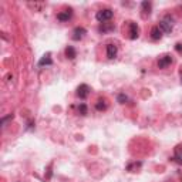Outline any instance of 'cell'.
I'll return each mask as SVG.
<instances>
[{
	"label": "cell",
	"instance_id": "obj_14",
	"mask_svg": "<svg viewBox=\"0 0 182 182\" xmlns=\"http://www.w3.org/2000/svg\"><path fill=\"white\" fill-rule=\"evenodd\" d=\"M66 56H67L68 58H74V57H75V50H74V47L68 46V47L66 48Z\"/></svg>",
	"mask_w": 182,
	"mask_h": 182
},
{
	"label": "cell",
	"instance_id": "obj_5",
	"mask_svg": "<svg viewBox=\"0 0 182 182\" xmlns=\"http://www.w3.org/2000/svg\"><path fill=\"white\" fill-rule=\"evenodd\" d=\"M171 63H172V57L166 54V56H162V57L159 58L158 66H159V68H166L168 66H171Z\"/></svg>",
	"mask_w": 182,
	"mask_h": 182
},
{
	"label": "cell",
	"instance_id": "obj_3",
	"mask_svg": "<svg viewBox=\"0 0 182 182\" xmlns=\"http://www.w3.org/2000/svg\"><path fill=\"white\" fill-rule=\"evenodd\" d=\"M128 27H130V39H131V40H135V39H138V36H139V29H138V26H137V23H134V21H130V23H128Z\"/></svg>",
	"mask_w": 182,
	"mask_h": 182
},
{
	"label": "cell",
	"instance_id": "obj_10",
	"mask_svg": "<svg viewBox=\"0 0 182 182\" xmlns=\"http://www.w3.org/2000/svg\"><path fill=\"white\" fill-rule=\"evenodd\" d=\"M71 17V10H66V11H61V13H58L57 14V19L60 21H66V20H68Z\"/></svg>",
	"mask_w": 182,
	"mask_h": 182
},
{
	"label": "cell",
	"instance_id": "obj_19",
	"mask_svg": "<svg viewBox=\"0 0 182 182\" xmlns=\"http://www.w3.org/2000/svg\"><path fill=\"white\" fill-rule=\"evenodd\" d=\"M118 101H120V102H125V101H127V97H125L124 94H120V95H118Z\"/></svg>",
	"mask_w": 182,
	"mask_h": 182
},
{
	"label": "cell",
	"instance_id": "obj_6",
	"mask_svg": "<svg viewBox=\"0 0 182 182\" xmlns=\"http://www.w3.org/2000/svg\"><path fill=\"white\" fill-rule=\"evenodd\" d=\"M151 9H152V4L149 2H142L141 3V10H142V17H147L151 14Z\"/></svg>",
	"mask_w": 182,
	"mask_h": 182
},
{
	"label": "cell",
	"instance_id": "obj_13",
	"mask_svg": "<svg viewBox=\"0 0 182 182\" xmlns=\"http://www.w3.org/2000/svg\"><path fill=\"white\" fill-rule=\"evenodd\" d=\"M175 159L178 164L182 165V147H176L175 148Z\"/></svg>",
	"mask_w": 182,
	"mask_h": 182
},
{
	"label": "cell",
	"instance_id": "obj_16",
	"mask_svg": "<svg viewBox=\"0 0 182 182\" xmlns=\"http://www.w3.org/2000/svg\"><path fill=\"white\" fill-rule=\"evenodd\" d=\"M95 108H97V110H100V111H101V110H105V104L102 101H98L97 105H95Z\"/></svg>",
	"mask_w": 182,
	"mask_h": 182
},
{
	"label": "cell",
	"instance_id": "obj_17",
	"mask_svg": "<svg viewBox=\"0 0 182 182\" xmlns=\"http://www.w3.org/2000/svg\"><path fill=\"white\" fill-rule=\"evenodd\" d=\"M9 120H13V114H10V115H7V117H4L3 120H2V125H4L7 121H9Z\"/></svg>",
	"mask_w": 182,
	"mask_h": 182
},
{
	"label": "cell",
	"instance_id": "obj_4",
	"mask_svg": "<svg viewBox=\"0 0 182 182\" xmlns=\"http://www.w3.org/2000/svg\"><path fill=\"white\" fill-rule=\"evenodd\" d=\"M88 93H90V87H88L87 84H81L80 87L77 88V95L80 98H87V95H88Z\"/></svg>",
	"mask_w": 182,
	"mask_h": 182
},
{
	"label": "cell",
	"instance_id": "obj_1",
	"mask_svg": "<svg viewBox=\"0 0 182 182\" xmlns=\"http://www.w3.org/2000/svg\"><path fill=\"white\" fill-rule=\"evenodd\" d=\"M159 29L165 33H171L172 29H174V19L171 16H165L159 21Z\"/></svg>",
	"mask_w": 182,
	"mask_h": 182
},
{
	"label": "cell",
	"instance_id": "obj_8",
	"mask_svg": "<svg viewBox=\"0 0 182 182\" xmlns=\"http://www.w3.org/2000/svg\"><path fill=\"white\" fill-rule=\"evenodd\" d=\"M117 56V46L115 44H108L107 46V57L114 58Z\"/></svg>",
	"mask_w": 182,
	"mask_h": 182
},
{
	"label": "cell",
	"instance_id": "obj_15",
	"mask_svg": "<svg viewBox=\"0 0 182 182\" xmlns=\"http://www.w3.org/2000/svg\"><path fill=\"white\" fill-rule=\"evenodd\" d=\"M141 166V162H134V164H131V165H128V171L130 172H135L137 169Z\"/></svg>",
	"mask_w": 182,
	"mask_h": 182
},
{
	"label": "cell",
	"instance_id": "obj_7",
	"mask_svg": "<svg viewBox=\"0 0 182 182\" xmlns=\"http://www.w3.org/2000/svg\"><path fill=\"white\" fill-rule=\"evenodd\" d=\"M87 33L85 31V29H83V27H75L74 31H73V40H81V39L84 37V34Z\"/></svg>",
	"mask_w": 182,
	"mask_h": 182
},
{
	"label": "cell",
	"instance_id": "obj_18",
	"mask_svg": "<svg viewBox=\"0 0 182 182\" xmlns=\"http://www.w3.org/2000/svg\"><path fill=\"white\" fill-rule=\"evenodd\" d=\"M80 112H81L83 115L87 114V107H85L84 104H81V105H80Z\"/></svg>",
	"mask_w": 182,
	"mask_h": 182
},
{
	"label": "cell",
	"instance_id": "obj_12",
	"mask_svg": "<svg viewBox=\"0 0 182 182\" xmlns=\"http://www.w3.org/2000/svg\"><path fill=\"white\" fill-rule=\"evenodd\" d=\"M51 64H53V60L50 58V54L44 56V57L39 61V66H51Z\"/></svg>",
	"mask_w": 182,
	"mask_h": 182
},
{
	"label": "cell",
	"instance_id": "obj_11",
	"mask_svg": "<svg viewBox=\"0 0 182 182\" xmlns=\"http://www.w3.org/2000/svg\"><path fill=\"white\" fill-rule=\"evenodd\" d=\"M161 29H159V27H154V29H152L151 30V39L152 40H159V39H161Z\"/></svg>",
	"mask_w": 182,
	"mask_h": 182
},
{
	"label": "cell",
	"instance_id": "obj_2",
	"mask_svg": "<svg viewBox=\"0 0 182 182\" xmlns=\"http://www.w3.org/2000/svg\"><path fill=\"white\" fill-rule=\"evenodd\" d=\"M112 10H110V9H104V10H100L97 11V14H95V19H97L100 23H105V21H108L112 17Z\"/></svg>",
	"mask_w": 182,
	"mask_h": 182
},
{
	"label": "cell",
	"instance_id": "obj_9",
	"mask_svg": "<svg viewBox=\"0 0 182 182\" xmlns=\"http://www.w3.org/2000/svg\"><path fill=\"white\" fill-rule=\"evenodd\" d=\"M100 33H108V31H111V30H114V24H111V23H102L101 26H100Z\"/></svg>",
	"mask_w": 182,
	"mask_h": 182
}]
</instances>
